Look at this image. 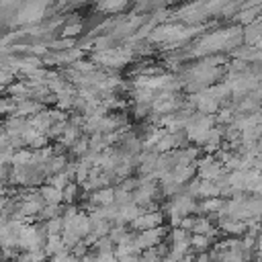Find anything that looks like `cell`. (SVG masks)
Listing matches in <instances>:
<instances>
[{"label": "cell", "mask_w": 262, "mask_h": 262, "mask_svg": "<svg viewBox=\"0 0 262 262\" xmlns=\"http://www.w3.org/2000/svg\"><path fill=\"white\" fill-rule=\"evenodd\" d=\"M47 239L43 223H25L18 231V250L29 252V250H41Z\"/></svg>", "instance_id": "1"}, {"label": "cell", "mask_w": 262, "mask_h": 262, "mask_svg": "<svg viewBox=\"0 0 262 262\" xmlns=\"http://www.w3.org/2000/svg\"><path fill=\"white\" fill-rule=\"evenodd\" d=\"M164 239H166V227L162 225V227H154V229L135 231L133 244H135V250L137 252H143V250H149V248L160 246Z\"/></svg>", "instance_id": "2"}, {"label": "cell", "mask_w": 262, "mask_h": 262, "mask_svg": "<svg viewBox=\"0 0 262 262\" xmlns=\"http://www.w3.org/2000/svg\"><path fill=\"white\" fill-rule=\"evenodd\" d=\"M162 225H164V213L156 209V211H141V215L127 227L131 231H143V229H154Z\"/></svg>", "instance_id": "3"}, {"label": "cell", "mask_w": 262, "mask_h": 262, "mask_svg": "<svg viewBox=\"0 0 262 262\" xmlns=\"http://www.w3.org/2000/svg\"><path fill=\"white\" fill-rule=\"evenodd\" d=\"M43 252L47 254V258H53V256L66 252V246H63V242H61L59 235H49L45 239V244H43Z\"/></svg>", "instance_id": "4"}, {"label": "cell", "mask_w": 262, "mask_h": 262, "mask_svg": "<svg viewBox=\"0 0 262 262\" xmlns=\"http://www.w3.org/2000/svg\"><path fill=\"white\" fill-rule=\"evenodd\" d=\"M190 250L194 254L209 252L211 250V239L207 235H201V233H190Z\"/></svg>", "instance_id": "5"}, {"label": "cell", "mask_w": 262, "mask_h": 262, "mask_svg": "<svg viewBox=\"0 0 262 262\" xmlns=\"http://www.w3.org/2000/svg\"><path fill=\"white\" fill-rule=\"evenodd\" d=\"M39 194H41V199H43L45 205H59L61 203V190L55 188V186H51V184L43 186Z\"/></svg>", "instance_id": "6"}, {"label": "cell", "mask_w": 262, "mask_h": 262, "mask_svg": "<svg viewBox=\"0 0 262 262\" xmlns=\"http://www.w3.org/2000/svg\"><path fill=\"white\" fill-rule=\"evenodd\" d=\"M16 262H47V254L41 250H29V252H20Z\"/></svg>", "instance_id": "7"}, {"label": "cell", "mask_w": 262, "mask_h": 262, "mask_svg": "<svg viewBox=\"0 0 262 262\" xmlns=\"http://www.w3.org/2000/svg\"><path fill=\"white\" fill-rule=\"evenodd\" d=\"M41 223L45 227L47 237L49 235H61V229H63V219L61 217H53V219H47V221H41Z\"/></svg>", "instance_id": "8"}, {"label": "cell", "mask_w": 262, "mask_h": 262, "mask_svg": "<svg viewBox=\"0 0 262 262\" xmlns=\"http://www.w3.org/2000/svg\"><path fill=\"white\" fill-rule=\"evenodd\" d=\"M194 262H211V258H209V252H203V254H194Z\"/></svg>", "instance_id": "9"}, {"label": "cell", "mask_w": 262, "mask_h": 262, "mask_svg": "<svg viewBox=\"0 0 262 262\" xmlns=\"http://www.w3.org/2000/svg\"><path fill=\"white\" fill-rule=\"evenodd\" d=\"M117 262H139V254H131V256H125V258H121V260H117Z\"/></svg>", "instance_id": "10"}, {"label": "cell", "mask_w": 262, "mask_h": 262, "mask_svg": "<svg viewBox=\"0 0 262 262\" xmlns=\"http://www.w3.org/2000/svg\"><path fill=\"white\" fill-rule=\"evenodd\" d=\"M256 252H262V229H260V233L256 235Z\"/></svg>", "instance_id": "11"}]
</instances>
